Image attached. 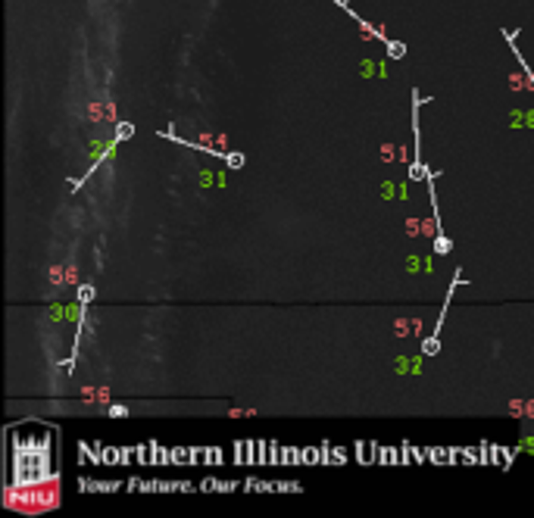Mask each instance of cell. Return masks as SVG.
<instances>
[{
    "label": "cell",
    "mask_w": 534,
    "mask_h": 518,
    "mask_svg": "<svg viewBox=\"0 0 534 518\" xmlns=\"http://www.w3.org/2000/svg\"><path fill=\"white\" fill-rule=\"evenodd\" d=\"M131 135H135V125H128V122H122V125L116 128V138H119V141H128Z\"/></svg>",
    "instance_id": "6da1fadb"
},
{
    "label": "cell",
    "mask_w": 534,
    "mask_h": 518,
    "mask_svg": "<svg viewBox=\"0 0 534 518\" xmlns=\"http://www.w3.org/2000/svg\"><path fill=\"white\" fill-rule=\"evenodd\" d=\"M225 159H228V166H232V169H241V166H244V156H241V153H228Z\"/></svg>",
    "instance_id": "7a4b0ae2"
},
{
    "label": "cell",
    "mask_w": 534,
    "mask_h": 518,
    "mask_svg": "<svg viewBox=\"0 0 534 518\" xmlns=\"http://www.w3.org/2000/svg\"><path fill=\"white\" fill-rule=\"evenodd\" d=\"M434 250H437V253H447V250H450V241H447V237H437V244H434Z\"/></svg>",
    "instance_id": "3957f363"
},
{
    "label": "cell",
    "mask_w": 534,
    "mask_h": 518,
    "mask_svg": "<svg viewBox=\"0 0 534 518\" xmlns=\"http://www.w3.org/2000/svg\"><path fill=\"white\" fill-rule=\"evenodd\" d=\"M388 50H391V56H403V53H406L403 44H388Z\"/></svg>",
    "instance_id": "277c9868"
},
{
    "label": "cell",
    "mask_w": 534,
    "mask_h": 518,
    "mask_svg": "<svg viewBox=\"0 0 534 518\" xmlns=\"http://www.w3.org/2000/svg\"><path fill=\"white\" fill-rule=\"evenodd\" d=\"M79 297H82V300H91V297H94V291H91V287H82V294H79Z\"/></svg>",
    "instance_id": "5b68a950"
}]
</instances>
